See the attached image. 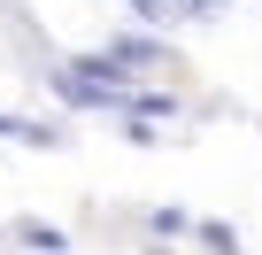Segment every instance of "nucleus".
I'll use <instances>...</instances> for the list:
<instances>
[{
  "label": "nucleus",
  "mask_w": 262,
  "mask_h": 255,
  "mask_svg": "<svg viewBox=\"0 0 262 255\" xmlns=\"http://www.w3.org/2000/svg\"><path fill=\"white\" fill-rule=\"evenodd\" d=\"M0 140H16V147H70L62 124H31V116H0Z\"/></svg>",
  "instance_id": "nucleus-2"
},
{
  "label": "nucleus",
  "mask_w": 262,
  "mask_h": 255,
  "mask_svg": "<svg viewBox=\"0 0 262 255\" xmlns=\"http://www.w3.org/2000/svg\"><path fill=\"white\" fill-rule=\"evenodd\" d=\"M201 240H208L216 255H239V232H231V224H201Z\"/></svg>",
  "instance_id": "nucleus-4"
},
{
  "label": "nucleus",
  "mask_w": 262,
  "mask_h": 255,
  "mask_svg": "<svg viewBox=\"0 0 262 255\" xmlns=\"http://www.w3.org/2000/svg\"><path fill=\"white\" fill-rule=\"evenodd\" d=\"M100 54H108L116 70H162V62H170V47H155V39H108Z\"/></svg>",
  "instance_id": "nucleus-1"
},
{
  "label": "nucleus",
  "mask_w": 262,
  "mask_h": 255,
  "mask_svg": "<svg viewBox=\"0 0 262 255\" xmlns=\"http://www.w3.org/2000/svg\"><path fill=\"white\" fill-rule=\"evenodd\" d=\"M24 240H31V247H47V255H62V232H54V224H24Z\"/></svg>",
  "instance_id": "nucleus-5"
},
{
  "label": "nucleus",
  "mask_w": 262,
  "mask_h": 255,
  "mask_svg": "<svg viewBox=\"0 0 262 255\" xmlns=\"http://www.w3.org/2000/svg\"><path fill=\"white\" fill-rule=\"evenodd\" d=\"M123 8L139 16V24H170V16H178V0H123Z\"/></svg>",
  "instance_id": "nucleus-3"
}]
</instances>
